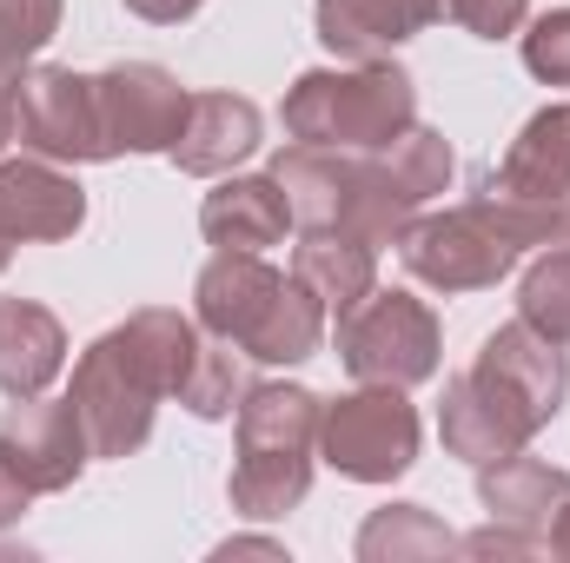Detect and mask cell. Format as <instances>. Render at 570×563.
<instances>
[{
  "mask_svg": "<svg viewBox=\"0 0 570 563\" xmlns=\"http://www.w3.org/2000/svg\"><path fill=\"white\" fill-rule=\"evenodd\" d=\"M518 418L531 424V437L544 431V424L564 412V392H570V365H564V345L558 338H544V332H531L524 318H511V325H498L484 345H478V365H471Z\"/></svg>",
  "mask_w": 570,
  "mask_h": 563,
  "instance_id": "8fae6325",
  "label": "cell"
},
{
  "mask_svg": "<svg viewBox=\"0 0 570 563\" xmlns=\"http://www.w3.org/2000/svg\"><path fill=\"white\" fill-rule=\"evenodd\" d=\"M564 239V206L551 199H511L498 186H484L471 206L458 213H431L412 219L399 239V259L412 279L438 285V292H484L498 285L531 246Z\"/></svg>",
  "mask_w": 570,
  "mask_h": 563,
  "instance_id": "7a4b0ae2",
  "label": "cell"
},
{
  "mask_svg": "<svg viewBox=\"0 0 570 563\" xmlns=\"http://www.w3.org/2000/svg\"><path fill=\"white\" fill-rule=\"evenodd\" d=\"M438 20V0H318V40L338 60H392Z\"/></svg>",
  "mask_w": 570,
  "mask_h": 563,
  "instance_id": "e0dca14e",
  "label": "cell"
},
{
  "mask_svg": "<svg viewBox=\"0 0 570 563\" xmlns=\"http://www.w3.org/2000/svg\"><path fill=\"white\" fill-rule=\"evenodd\" d=\"M253 152H259V107L246 93H193L186 127L173 140V166L179 172L213 179V172H233Z\"/></svg>",
  "mask_w": 570,
  "mask_h": 563,
  "instance_id": "2e32d148",
  "label": "cell"
},
{
  "mask_svg": "<svg viewBox=\"0 0 570 563\" xmlns=\"http://www.w3.org/2000/svg\"><path fill=\"white\" fill-rule=\"evenodd\" d=\"M67 365V332L47 305L33 298H0V392L7 398H40Z\"/></svg>",
  "mask_w": 570,
  "mask_h": 563,
  "instance_id": "ac0fdd59",
  "label": "cell"
},
{
  "mask_svg": "<svg viewBox=\"0 0 570 563\" xmlns=\"http://www.w3.org/2000/svg\"><path fill=\"white\" fill-rule=\"evenodd\" d=\"M312 457H318V398L305 385H246L233 511L285 517L312 491Z\"/></svg>",
  "mask_w": 570,
  "mask_h": 563,
  "instance_id": "5b68a950",
  "label": "cell"
},
{
  "mask_svg": "<svg viewBox=\"0 0 570 563\" xmlns=\"http://www.w3.org/2000/svg\"><path fill=\"white\" fill-rule=\"evenodd\" d=\"M13 140V100H0V146Z\"/></svg>",
  "mask_w": 570,
  "mask_h": 563,
  "instance_id": "d6a6232c",
  "label": "cell"
},
{
  "mask_svg": "<svg viewBox=\"0 0 570 563\" xmlns=\"http://www.w3.org/2000/svg\"><path fill=\"white\" fill-rule=\"evenodd\" d=\"M478 497H484V511H491L498 524L531 531V537L551 544V524L564 517V504H570V471L511 451V457H498V464H478Z\"/></svg>",
  "mask_w": 570,
  "mask_h": 563,
  "instance_id": "9a60e30c",
  "label": "cell"
},
{
  "mask_svg": "<svg viewBox=\"0 0 570 563\" xmlns=\"http://www.w3.org/2000/svg\"><path fill=\"white\" fill-rule=\"evenodd\" d=\"M87 219V192L53 159H0V239H73Z\"/></svg>",
  "mask_w": 570,
  "mask_h": 563,
  "instance_id": "4fadbf2b",
  "label": "cell"
},
{
  "mask_svg": "<svg viewBox=\"0 0 570 563\" xmlns=\"http://www.w3.org/2000/svg\"><path fill=\"white\" fill-rule=\"evenodd\" d=\"M140 20H153V27H173V20H193L206 0H127Z\"/></svg>",
  "mask_w": 570,
  "mask_h": 563,
  "instance_id": "f546056e",
  "label": "cell"
},
{
  "mask_svg": "<svg viewBox=\"0 0 570 563\" xmlns=\"http://www.w3.org/2000/svg\"><path fill=\"white\" fill-rule=\"evenodd\" d=\"M551 557H564V563H570V504H564V517L551 524Z\"/></svg>",
  "mask_w": 570,
  "mask_h": 563,
  "instance_id": "1f68e13d",
  "label": "cell"
},
{
  "mask_svg": "<svg viewBox=\"0 0 570 563\" xmlns=\"http://www.w3.org/2000/svg\"><path fill=\"white\" fill-rule=\"evenodd\" d=\"M438 20H458L478 40H504L531 20V0H438Z\"/></svg>",
  "mask_w": 570,
  "mask_h": 563,
  "instance_id": "4316f807",
  "label": "cell"
},
{
  "mask_svg": "<svg viewBox=\"0 0 570 563\" xmlns=\"http://www.w3.org/2000/svg\"><path fill=\"white\" fill-rule=\"evenodd\" d=\"M538 551H551L544 537H531V531H511V524H498L491 517V531H471V537H458V557H538Z\"/></svg>",
  "mask_w": 570,
  "mask_h": 563,
  "instance_id": "83f0119b",
  "label": "cell"
},
{
  "mask_svg": "<svg viewBox=\"0 0 570 563\" xmlns=\"http://www.w3.org/2000/svg\"><path fill=\"white\" fill-rule=\"evenodd\" d=\"M405 127H419V87L392 60H358L352 73L312 67L285 93V134L305 146H345V152H379Z\"/></svg>",
  "mask_w": 570,
  "mask_h": 563,
  "instance_id": "277c9868",
  "label": "cell"
},
{
  "mask_svg": "<svg viewBox=\"0 0 570 563\" xmlns=\"http://www.w3.org/2000/svg\"><path fill=\"white\" fill-rule=\"evenodd\" d=\"M94 100H100L107 159H120V152H173L179 127H186V107H193V93L153 60H120V67L94 73Z\"/></svg>",
  "mask_w": 570,
  "mask_h": 563,
  "instance_id": "9c48e42d",
  "label": "cell"
},
{
  "mask_svg": "<svg viewBox=\"0 0 570 563\" xmlns=\"http://www.w3.org/2000/svg\"><path fill=\"white\" fill-rule=\"evenodd\" d=\"M564 239H570V206H564Z\"/></svg>",
  "mask_w": 570,
  "mask_h": 563,
  "instance_id": "e575fe53",
  "label": "cell"
},
{
  "mask_svg": "<svg viewBox=\"0 0 570 563\" xmlns=\"http://www.w3.org/2000/svg\"><path fill=\"white\" fill-rule=\"evenodd\" d=\"M491 186L511 192V199H551V206H564L570 199V107L531 113L524 134L511 140V152L498 159Z\"/></svg>",
  "mask_w": 570,
  "mask_h": 563,
  "instance_id": "44dd1931",
  "label": "cell"
},
{
  "mask_svg": "<svg viewBox=\"0 0 570 563\" xmlns=\"http://www.w3.org/2000/svg\"><path fill=\"white\" fill-rule=\"evenodd\" d=\"M7 259H13V239H0V273H7Z\"/></svg>",
  "mask_w": 570,
  "mask_h": 563,
  "instance_id": "836d02e7",
  "label": "cell"
},
{
  "mask_svg": "<svg viewBox=\"0 0 570 563\" xmlns=\"http://www.w3.org/2000/svg\"><path fill=\"white\" fill-rule=\"evenodd\" d=\"M518 318L544 338L570 345V253H544L518 285Z\"/></svg>",
  "mask_w": 570,
  "mask_h": 563,
  "instance_id": "d4e9b609",
  "label": "cell"
},
{
  "mask_svg": "<svg viewBox=\"0 0 570 563\" xmlns=\"http://www.w3.org/2000/svg\"><path fill=\"white\" fill-rule=\"evenodd\" d=\"M292 279L305 285L318 305L352 312L372 292V279H379V246L345 233V226H305V239L292 253Z\"/></svg>",
  "mask_w": 570,
  "mask_h": 563,
  "instance_id": "7402d4cb",
  "label": "cell"
},
{
  "mask_svg": "<svg viewBox=\"0 0 570 563\" xmlns=\"http://www.w3.org/2000/svg\"><path fill=\"white\" fill-rule=\"evenodd\" d=\"M524 67L544 80V87H570V7H551L531 20L524 33Z\"/></svg>",
  "mask_w": 570,
  "mask_h": 563,
  "instance_id": "484cf974",
  "label": "cell"
},
{
  "mask_svg": "<svg viewBox=\"0 0 570 563\" xmlns=\"http://www.w3.org/2000/svg\"><path fill=\"white\" fill-rule=\"evenodd\" d=\"M199 358H206V338L193 332V318L159 312V305H146L107 338H94L87 358L73 365V392H67V405L87 424V451L134 457L153 437L159 398H186Z\"/></svg>",
  "mask_w": 570,
  "mask_h": 563,
  "instance_id": "6da1fadb",
  "label": "cell"
},
{
  "mask_svg": "<svg viewBox=\"0 0 570 563\" xmlns=\"http://www.w3.org/2000/svg\"><path fill=\"white\" fill-rule=\"evenodd\" d=\"M451 172H458V159H451L444 134L405 127L392 146H379L372 159H358V186H352V206H345V233H358L372 246H399L405 226L419 219V206L451 186Z\"/></svg>",
  "mask_w": 570,
  "mask_h": 563,
  "instance_id": "8992f818",
  "label": "cell"
},
{
  "mask_svg": "<svg viewBox=\"0 0 570 563\" xmlns=\"http://www.w3.org/2000/svg\"><path fill=\"white\" fill-rule=\"evenodd\" d=\"M219 557H285L273 537H233V544H219Z\"/></svg>",
  "mask_w": 570,
  "mask_h": 563,
  "instance_id": "4dcf8cb0",
  "label": "cell"
},
{
  "mask_svg": "<svg viewBox=\"0 0 570 563\" xmlns=\"http://www.w3.org/2000/svg\"><path fill=\"white\" fill-rule=\"evenodd\" d=\"M318 451L352 484H392L419 457V412L399 385H365L318 405Z\"/></svg>",
  "mask_w": 570,
  "mask_h": 563,
  "instance_id": "52a82bcc",
  "label": "cell"
},
{
  "mask_svg": "<svg viewBox=\"0 0 570 563\" xmlns=\"http://www.w3.org/2000/svg\"><path fill=\"white\" fill-rule=\"evenodd\" d=\"M13 140L27 152H40V159H107L94 73L33 67L13 93Z\"/></svg>",
  "mask_w": 570,
  "mask_h": 563,
  "instance_id": "30bf717a",
  "label": "cell"
},
{
  "mask_svg": "<svg viewBox=\"0 0 570 563\" xmlns=\"http://www.w3.org/2000/svg\"><path fill=\"white\" fill-rule=\"evenodd\" d=\"M285 226H292V206H285L279 179H226L206 192L199 206V233L219 246V253H259V246H279Z\"/></svg>",
  "mask_w": 570,
  "mask_h": 563,
  "instance_id": "ffe728a7",
  "label": "cell"
},
{
  "mask_svg": "<svg viewBox=\"0 0 570 563\" xmlns=\"http://www.w3.org/2000/svg\"><path fill=\"white\" fill-rule=\"evenodd\" d=\"M27 497H33V491H27V477H20V471H13V457L0 451V524H13V517L27 511Z\"/></svg>",
  "mask_w": 570,
  "mask_h": 563,
  "instance_id": "f1b7e54d",
  "label": "cell"
},
{
  "mask_svg": "<svg viewBox=\"0 0 570 563\" xmlns=\"http://www.w3.org/2000/svg\"><path fill=\"white\" fill-rule=\"evenodd\" d=\"M431 557H458V537L425 504H385L358 531V563H431Z\"/></svg>",
  "mask_w": 570,
  "mask_h": 563,
  "instance_id": "603a6c76",
  "label": "cell"
},
{
  "mask_svg": "<svg viewBox=\"0 0 570 563\" xmlns=\"http://www.w3.org/2000/svg\"><path fill=\"white\" fill-rule=\"evenodd\" d=\"M273 179H279L298 226H345V206H352V186H358V152L298 140L273 159Z\"/></svg>",
  "mask_w": 570,
  "mask_h": 563,
  "instance_id": "d6986e66",
  "label": "cell"
},
{
  "mask_svg": "<svg viewBox=\"0 0 570 563\" xmlns=\"http://www.w3.org/2000/svg\"><path fill=\"white\" fill-rule=\"evenodd\" d=\"M0 451L13 457V471L27 477V491L40 497V491H67L73 477H80V464L94 457L87 451V424L80 412L60 398V405H47V398H13V412L0 418Z\"/></svg>",
  "mask_w": 570,
  "mask_h": 563,
  "instance_id": "7c38bea8",
  "label": "cell"
},
{
  "mask_svg": "<svg viewBox=\"0 0 570 563\" xmlns=\"http://www.w3.org/2000/svg\"><path fill=\"white\" fill-rule=\"evenodd\" d=\"M438 431H444V451L464 457V464H498V457H511V451L531 444V424L518 418L478 372H458V378L444 385Z\"/></svg>",
  "mask_w": 570,
  "mask_h": 563,
  "instance_id": "5bb4252c",
  "label": "cell"
},
{
  "mask_svg": "<svg viewBox=\"0 0 570 563\" xmlns=\"http://www.w3.org/2000/svg\"><path fill=\"white\" fill-rule=\"evenodd\" d=\"M338 358L358 385H425L438 372V318L412 292H365L338 312Z\"/></svg>",
  "mask_w": 570,
  "mask_h": 563,
  "instance_id": "ba28073f",
  "label": "cell"
},
{
  "mask_svg": "<svg viewBox=\"0 0 570 563\" xmlns=\"http://www.w3.org/2000/svg\"><path fill=\"white\" fill-rule=\"evenodd\" d=\"M193 305L213 338H226L266 365H298L325 338V305L298 279L273 273L259 253H213L193 285Z\"/></svg>",
  "mask_w": 570,
  "mask_h": 563,
  "instance_id": "3957f363",
  "label": "cell"
},
{
  "mask_svg": "<svg viewBox=\"0 0 570 563\" xmlns=\"http://www.w3.org/2000/svg\"><path fill=\"white\" fill-rule=\"evenodd\" d=\"M60 27V0H0V100L20 93L33 53L53 40Z\"/></svg>",
  "mask_w": 570,
  "mask_h": 563,
  "instance_id": "cb8c5ba5",
  "label": "cell"
}]
</instances>
